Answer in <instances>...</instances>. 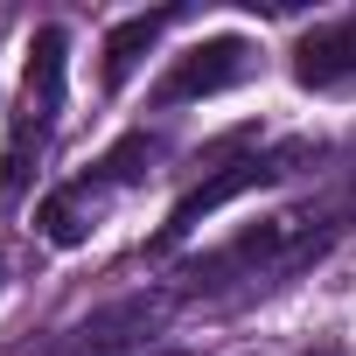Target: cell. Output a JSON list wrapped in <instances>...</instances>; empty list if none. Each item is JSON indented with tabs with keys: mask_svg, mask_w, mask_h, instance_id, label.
Returning <instances> with one entry per match:
<instances>
[{
	"mask_svg": "<svg viewBox=\"0 0 356 356\" xmlns=\"http://www.w3.org/2000/svg\"><path fill=\"white\" fill-rule=\"evenodd\" d=\"M342 231H349V217H335V210H286V217L245 224L238 238H224L217 252H203V259L182 266V293L189 300H252V293H273V286L300 280L307 266H321Z\"/></svg>",
	"mask_w": 356,
	"mask_h": 356,
	"instance_id": "obj_1",
	"label": "cell"
},
{
	"mask_svg": "<svg viewBox=\"0 0 356 356\" xmlns=\"http://www.w3.org/2000/svg\"><path fill=\"white\" fill-rule=\"evenodd\" d=\"M154 154H161V133H147V126H140V133H126L119 147H105V154H98L84 175H70V182H63V189H56L42 210H35L42 238H49L56 252L84 245V238L105 224V210H112V203H119V196L140 182V175H147V161H154Z\"/></svg>",
	"mask_w": 356,
	"mask_h": 356,
	"instance_id": "obj_2",
	"label": "cell"
},
{
	"mask_svg": "<svg viewBox=\"0 0 356 356\" xmlns=\"http://www.w3.org/2000/svg\"><path fill=\"white\" fill-rule=\"evenodd\" d=\"M63 70H70V35H63V29H35V35H29V63H22V98H15V112H8L0 196H15L29 175H35V161H42L49 133H56V112H63Z\"/></svg>",
	"mask_w": 356,
	"mask_h": 356,
	"instance_id": "obj_3",
	"label": "cell"
},
{
	"mask_svg": "<svg viewBox=\"0 0 356 356\" xmlns=\"http://www.w3.org/2000/svg\"><path fill=\"white\" fill-rule=\"evenodd\" d=\"M293 161H307V147H266V154H238V161H224L217 175H203V182L168 210V224H161V238L147 245V252H168V245H182L196 224H210L224 203H238V196H252V189H273L280 175H293Z\"/></svg>",
	"mask_w": 356,
	"mask_h": 356,
	"instance_id": "obj_4",
	"label": "cell"
},
{
	"mask_svg": "<svg viewBox=\"0 0 356 356\" xmlns=\"http://www.w3.org/2000/svg\"><path fill=\"white\" fill-rule=\"evenodd\" d=\"M259 70V42L252 35H238V29H224V35H203L196 49H182L168 63V77L154 84V105H189V98H217V91H231V84H245Z\"/></svg>",
	"mask_w": 356,
	"mask_h": 356,
	"instance_id": "obj_5",
	"label": "cell"
},
{
	"mask_svg": "<svg viewBox=\"0 0 356 356\" xmlns=\"http://www.w3.org/2000/svg\"><path fill=\"white\" fill-rule=\"evenodd\" d=\"M293 77H300L307 91H342V84H356V15L307 29V35L293 42Z\"/></svg>",
	"mask_w": 356,
	"mask_h": 356,
	"instance_id": "obj_6",
	"label": "cell"
},
{
	"mask_svg": "<svg viewBox=\"0 0 356 356\" xmlns=\"http://www.w3.org/2000/svg\"><path fill=\"white\" fill-rule=\"evenodd\" d=\"M175 22H182V8L126 15V22H119V29L105 35V70H98V77H105V91H119V84H126V77H133V70H140V63L154 56V42H161V35H168Z\"/></svg>",
	"mask_w": 356,
	"mask_h": 356,
	"instance_id": "obj_7",
	"label": "cell"
},
{
	"mask_svg": "<svg viewBox=\"0 0 356 356\" xmlns=\"http://www.w3.org/2000/svg\"><path fill=\"white\" fill-rule=\"evenodd\" d=\"M154 321V307L147 300H126V307H105L98 321H84V328H70L49 356H126V342L140 335Z\"/></svg>",
	"mask_w": 356,
	"mask_h": 356,
	"instance_id": "obj_8",
	"label": "cell"
},
{
	"mask_svg": "<svg viewBox=\"0 0 356 356\" xmlns=\"http://www.w3.org/2000/svg\"><path fill=\"white\" fill-rule=\"evenodd\" d=\"M300 356H349L342 342H314V349H300Z\"/></svg>",
	"mask_w": 356,
	"mask_h": 356,
	"instance_id": "obj_9",
	"label": "cell"
},
{
	"mask_svg": "<svg viewBox=\"0 0 356 356\" xmlns=\"http://www.w3.org/2000/svg\"><path fill=\"white\" fill-rule=\"evenodd\" d=\"M0 286H8V259H0Z\"/></svg>",
	"mask_w": 356,
	"mask_h": 356,
	"instance_id": "obj_10",
	"label": "cell"
}]
</instances>
